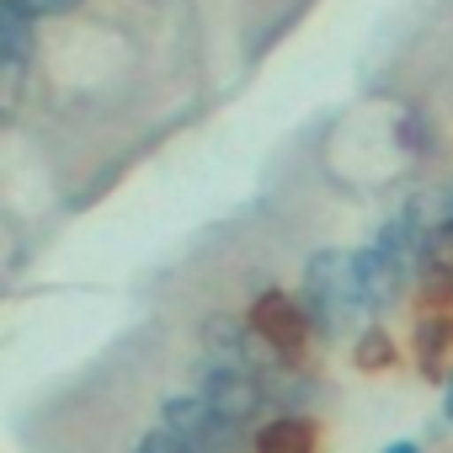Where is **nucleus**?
<instances>
[{"instance_id":"f257e3e1","label":"nucleus","mask_w":453,"mask_h":453,"mask_svg":"<svg viewBox=\"0 0 453 453\" xmlns=\"http://www.w3.org/2000/svg\"><path fill=\"white\" fill-rule=\"evenodd\" d=\"M299 304H304L310 331H315L320 347H331V342H342L347 331H357V326L368 320V310H363V288H357L352 251H342V246L310 251L304 278H299Z\"/></svg>"},{"instance_id":"f03ea898","label":"nucleus","mask_w":453,"mask_h":453,"mask_svg":"<svg viewBox=\"0 0 453 453\" xmlns=\"http://www.w3.org/2000/svg\"><path fill=\"white\" fill-rule=\"evenodd\" d=\"M246 326L267 342V352L278 363H310V352H315V331H310V315L294 288H278V283L257 288L246 304Z\"/></svg>"},{"instance_id":"7ed1b4c3","label":"nucleus","mask_w":453,"mask_h":453,"mask_svg":"<svg viewBox=\"0 0 453 453\" xmlns=\"http://www.w3.org/2000/svg\"><path fill=\"white\" fill-rule=\"evenodd\" d=\"M187 384L224 416V421H241V426H257L262 411H267V395H262V373L251 368H230V363H213V357H197Z\"/></svg>"},{"instance_id":"20e7f679","label":"nucleus","mask_w":453,"mask_h":453,"mask_svg":"<svg viewBox=\"0 0 453 453\" xmlns=\"http://www.w3.org/2000/svg\"><path fill=\"white\" fill-rule=\"evenodd\" d=\"M197 352L213 357V363H230V368H251V373H262V368L278 363V357L267 352V342L246 326V310H241V315H235V310L203 315V326H197Z\"/></svg>"},{"instance_id":"39448f33","label":"nucleus","mask_w":453,"mask_h":453,"mask_svg":"<svg viewBox=\"0 0 453 453\" xmlns=\"http://www.w3.org/2000/svg\"><path fill=\"white\" fill-rule=\"evenodd\" d=\"M352 267H357V288H363V310H368V320L395 315V310L411 299V273L395 267L379 246H357V251H352Z\"/></svg>"},{"instance_id":"423d86ee","label":"nucleus","mask_w":453,"mask_h":453,"mask_svg":"<svg viewBox=\"0 0 453 453\" xmlns=\"http://www.w3.org/2000/svg\"><path fill=\"white\" fill-rule=\"evenodd\" d=\"M246 453H326V432L310 411H273L251 426Z\"/></svg>"},{"instance_id":"0eeeda50","label":"nucleus","mask_w":453,"mask_h":453,"mask_svg":"<svg viewBox=\"0 0 453 453\" xmlns=\"http://www.w3.org/2000/svg\"><path fill=\"white\" fill-rule=\"evenodd\" d=\"M421 235H426V203L421 197H405L379 230H373V241L368 246H379L395 267H405V273H416V257H421Z\"/></svg>"},{"instance_id":"6e6552de","label":"nucleus","mask_w":453,"mask_h":453,"mask_svg":"<svg viewBox=\"0 0 453 453\" xmlns=\"http://www.w3.org/2000/svg\"><path fill=\"white\" fill-rule=\"evenodd\" d=\"M411 357L432 384H448V357H453V310H416L411 326Z\"/></svg>"},{"instance_id":"1a4fd4ad","label":"nucleus","mask_w":453,"mask_h":453,"mask_svg":"<svg viewBox=\"0 0 453 453\" xmlns=\"http://www.w3.org/2000/svg\"><path fill=\"white\" fill-rule=\"evenodd\" d=\"M347 352H352V368H357V373H368V379L395 373V368L405 363V347H400V342H395V331H389V326H379V320L357 326Z\"/></svg>"},{"instance_id":"9d476101","label":"nucleus","mask_w":453,"mask_h":453,"mask_svg":"<svg viewBox=\"0 0 453 453\" xmlns=\"http://www.w3.org/2000/svg\"><path fill=\"white\" fill-rule=\"evenodd\" d=\"M389 134H395V150L405 160H421L426 165V160L442 155V128H437V118L426 107H400L395 123H389Z\"/></svg>"},{"instance_id":"9b49d317","label":"nucleus","mask_w":453,"mask_h":453,"mask_svg":"<svg viewBox=\"0 0 453 453\" xmlns=\"http://www.w3.org/2000/svg\"><path fill=\"white\" fill-rule=\"evenodd\" d=\"M411 304H416V310H453V273H442V267H416V273H411Z\"/></svg>"},{"instance_id":"f8f14e48","label":"nucleus","mask_w":453,"mask_h":453,"mask_svg":"<svg viewBox=\"0 0 453 453\" xmlns=\"http://www.w3.org/2000/svg\"><path fill=\"white\" fill-rule=\"evenodd\" d=\"M416 267H442V273H453V219H442V213H437V219L426 224Z\"/></svg>"},{"instance_id":"ddd939ff","label":"nucleus","mask_w":453,"mask_h":453,"mask_svg":"<svg viewBox=\"0 0 453 453\" xmlns=\"http://www.w3.org/2000/svg\"><path fill=\"white\" fill-rule=\"evenodd\" d=\"M17 6L27 17H38V22H70V17H81L91 6V0H17Z\"/></svg>"},{"instance_id":"4468645a","label":"nucleus","mask_w":453,"mask_h":453,"mask_svg":"<svg viewBox=\"0 0 453 453\" xmlns=\"http://www.w3.org/2000/svg\"><path fill=\"white\" fill-rule=\"evenodd\" d=\"M384 453H421V442H416V437H395Z\"/></svg>"},{"instance_id":"2eb2a0df","label":"nucleus","mask_w":453,"mask_h":453,"mask_svg":"<svg viewBox=\"0 0 453 453\" xmlns=\"http://www.w3.org/2000/svg\"><path fill=\"white\" fill-rule=\"evenodd\" d=\"M442 421H453V373H448V384H442Z\"/></svg>"},{"instance_id":"dca6fc26","label":"nucleus","mask_w":453,"mask_h":453,"mask_svg":"<svg viewBox=\"0 0 453 453\" xmlns=\"http://www.w3.org/2000/svg\"><path fill=\"white\" fill-rule=\"evenodd\" d=\"M442 219H453V187L442 192Z\"/></svg>"}]
</instances>
